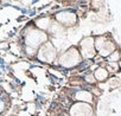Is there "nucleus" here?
<instances>
[{
  "label": "nucleus",
  "instance_id": "f257e3e1",
  "mask_svg": "<svg viewBox=\"0 0 121 116\" xmlns=\"http://www.w3.org/2000/svg\"><path fill=\"white\" fill-rule=\"evenodd\" d=\"M3 109H4V103L0 101V111H3Z\"/></svg>",
  "mask_w": 121,
  "mask_h": 116
}]
</instances>
